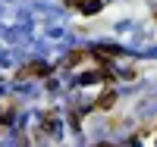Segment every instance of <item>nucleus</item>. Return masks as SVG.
Returning <instances> with one entry per match:
<instances>
[{
  "label": "nucleus",
  "mask_w": 157,
  "mask_h": 147,
  "mask_svg": "<svg viewBox=\"0 0 157 147\" xmlns=\"http://www.w3.org/2000/svg\"><path fill=\"white\" fill-rule=\"evenodd\" d=\"M54 72V66H47V63H29L25 69L16 72V78H32V75H50Z\"/></svg>",
  "instance_id": "nucleus-1"
},
{
  "label": "nucleus",
  "mask_w": 157,
  "mask_h": 147,
  "mask_svg": "<svg viewBox=\"0 0 157 147\" xmlns=\"http://www.w3.org/2000/svg\"><path fill=\"white\" fill-rule=\"evenodd\" d=\"M66 3H69V6H78L85 16H91V13H98V9L104 6V0H66Z\"/></svg>",
  "instance_id": "nucleus-2"
},
{
  "label": "nucleus",
  "mask_w": 157,
  "mask_h": 147,
  "mask_svg": "<svg viewBox=\"0 0 157 147\" xmlns=\"http://www.w3.org/2000/svg\"><path fill=\"white\" fill-rule=\"evenodd\" d=\"M116 103V91H107L101 100H94V110H107V106H113Z\"/></svg>",
  "instance_id": "nucleus-3"
},
{
  "label": "nucleus",
  "mask_w": 157,
  "mask_h": 147,
  "mask_svg": "<svg viewBox=\"0 0 157 147\" xmlns=\"http://www.w3.org/2000/svg\"><path fill=\"white\" fill-rule=\"evenodd\" d=\"M98 147H110V144H98Z\"/></svg>",
  "instance_id": "nucleus-4"
}]
</instances>
